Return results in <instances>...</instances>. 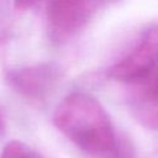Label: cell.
Returning a JSON list of instances; mask_svg holds the SVG:
<instances>
[{"mask_svg": "<svg viewBox=\"0 0 158 158\" xmlns=\"http://www.w3.org/2000/svg\"><path fill=\"white\" fill-rule=\"evenodd\" d=\"M37 0H15V5L19 9H27L31 5H33Z\"/></svg>", "mask_w": 158, "mask_h": 158, "instance_id": "obj_7", "label": "cell"}, {"mask_svg": "<svg viewBox=\"0 0 158 158\" xmlns=\"http://www.w3.org/2000/svg\"><path fill=\"white\" fill-rule=\"evenodd\" d=\"M114 1L116 0H51L47 12L51 37L64 41L85 26L99 9Z\"/></svg>", "mask_w": 158, "mask_h": 158, "instance_id": "obj_2", "label": "cell"}, {"mask_svg": "<svg viewBox=\"0 0 158 158\" xmlns=\"http://www.w3.org/2000/svg\"><path fill=\"white\" fill-rule=\"evenodd\" d=\"M4 130H5V123H4V118H2V115L0 111V135L4 132Z\"/></svg>", "mask_w": 158, "mask_h": 158, "instance_id": "obj_8", "label": "cell"}, {"mask_svg": "<svg viewBox=\"0 0 158 158\" xmlns=\"http://www.w3.org/2000/svg\"><path fill=\"white\" fill-rule=\"evenodd\" d=\"M136 115L142 125L158 130V95L151 93V95L136 107Z\"/></svg>", "mask_w": 158, "mask_h": 158, "instance_id": "obj_5", "label": "cell"}, {"mask_svg": "<svg viewBox=\"0 0 158 158\" xmlns=\"http://www.w3.org/2000/svg\"><path fill=\"white\" fill-rule=\"evenodd\" d=\"M158 65V26L148 28L128 56L110 69V77L126 83H142Z\"/></svg>", "mask_w": 158, "mask_h": 158, "instance_id": "obj_3", "label": "cell"}, {"mask_svg": "<svg viewBox=\"0 0 158 158\" xmlns=\"http://www.w3.org/2000/svg\"><path fill=\"white\" fill-rule=\"evenodd\" d=\"M152 93H154V94H157V95H158V84H157V86L153 89V91H152Z\"/></svg>", "mask_w": 158, "mask_h": 158, "instance_id": "obj_9", "label": "cell"}, {"mask_svg": "<svg viewBox=\"0 0 158 158\" xmlns=\"http://www.w3.org/2000/svg\"><path fill=\"white\" fill-rule=\"evenodd\" d=\"M58 78V70L54 65L41 64L14 70L9 74L10 85L22 95L40 99L47 95Z\"/></svg>", "mask_w": 158, "mask_h": 158, "instance_id": "obj_4", "label": "cell"}, {"mask_svg": "<svg viewBox=\"0 0 158 158\" xmlns=\"http://www.w3.org/2000/svg\"><path fill=\"white\" fill-rule=\"evenodd\" d=\"M0 158H43L38 152L21 141L9 142L1 151Z\"/></svg>", "mask_w": 158, "mask_h": 158, "instance_id": "obj_6", "label": "cell"}, {"mask_svg": "<svg viewBox=\"0 0 158 158\" xmlns=\"http://www.w3.org/2000/svg\"><path fill=\"white\" fill-rule=\"evenodd\" d=\"M53 122L86 153L102 158L120 156V143L112 121L95 98L81 93L68 95L57 106Z\"/></svg>", "mask_w": 158, "mask_h": 158, "instance_id": "obj_1", "label": "cell"}]
</instances>
